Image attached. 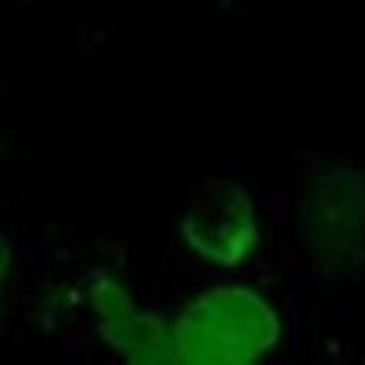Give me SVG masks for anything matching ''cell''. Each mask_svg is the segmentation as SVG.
Wrapping results in <instances>:
<instances>
[{
    "instance_id": "2",
    "label": "cell",
    "mask_w": 365,
    "mask_h": 365,
    "mask_svg": "<svg viewBox=\"0 0 365 365\" xmlns=\"http://www.w3.org/2000/svg\"><path fill=\"white\" fill-rule=\"evenodd\" d=\"M184 235L202 258L225 267L235 264L256 242L249 200L225 180H206L188 202Z\"/></svg>"
},
{
    "instance_id": "1",
    "label": "cell",
    "mask_w": 365,
    "mask_h": 365,
    "mask_svg": "<svg viewBox=\"0 0 365 365\" xmlns=\"http://www.w3.org/2000/svg\"><path fill=\"white\" fill-rule=\"evenodd\" d=\"M280 339V323L264 300L242 287H220L188 305L175 329L184 363H251Z\"/></svg>"
}]
</instances>
